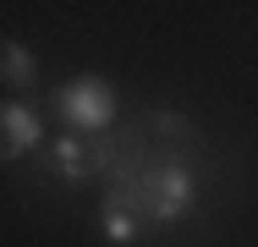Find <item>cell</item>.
Here are the masks:
<instances>
[{"label": "cell", "mask_w": 258, "mask_h": 247, "mask_svg": "<svg viewBox=\"0 0 258 247\" xmlns=\"http://www.w3.org/2000/svg\"><path fill=\"white\" fill-rule=\"evenodd\" d=\"M33 77H39V60H33V49L17 44V39H0V83L6 88H33Z\"/></svg>", "instance_id": "4"}, {"label": "cell", "mask_w": 258, "mask_h": 247, "mask_svg": "<svg viewBox=\"0 0 258 247\" xmlns=\"http://www.w3.org/2000/svg\"><path fill=\"white\" fill-rule=\"evenodd\" d=\"M39 143H44V121H39V110H33V104H22V99L0 104V159L11 165V159L33 154Z\"/></svg>", "instance_id": "2"}, {"label": "cell", "mask_w": 258, "mask_h": 247, "mask_svg": "<svg viewBox=\"0 0 258 247\" xmlns=\"http://www.w3.org/2000/svg\"><path fill=\"white\" fill-rule=\"evenodd\" d=\"M99 236H104L110 247H138V242H143V220H138V214H126V209H110V203H104Z\"/></svg>", "instance_id": "5"}, {"label": "cell", "mask_w": 258, "mask_h": 247, "mask_svg": "<svg viewBox=\"0 0 258 247\" xmlns=\"http://www.w3.org/2000/svg\"><path fill=\"white\" fill-rule=\"evenodd\" d=\"M55 110L72 127H83V132H104L115 121V88L104 77H94V72H83V77H72V83L55 88Z\"/></svg>", "instance_id": "1"}, {"label": "cell", "mask_w": 258, "mask_h": 247, "mask_svg": "<svg viewBox=\"0 0 258 247\" xmlns=\"http://www.w3.org/2000/svg\"><path fill=\"white\" fill-rule=\"evenodd\" d=\"M50 159H55V176H60V181H83V176L94 170V154H88V143H83L77 132L50 138Z\"/></svg>", "instance_id": "3"}]
</instances>
